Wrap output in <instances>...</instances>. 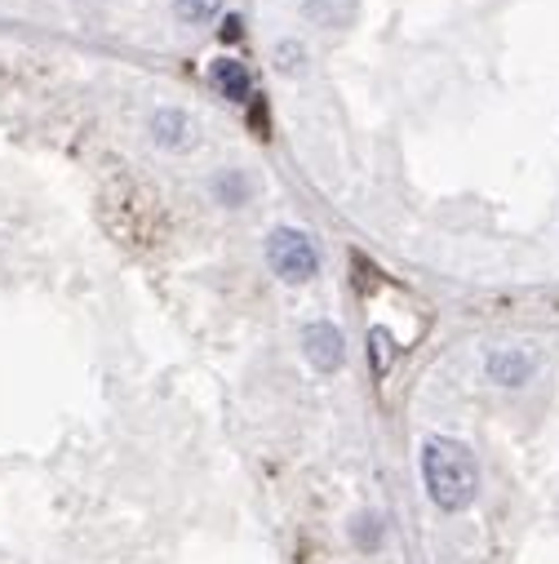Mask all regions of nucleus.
I'll return each instance as SVG.
<instances>
[{
  "label": "nucleus",
  "instance_id": "423d86ee",
  "mask_svg": "<svg viewBox=\"0 0 559 564\" xmlns=\"http://www.w3.org/2000/svg\"><path fill=\"white\" fill-rule=\"evenodd\" d=\"M152 133H156V143L161 148H174V152H187L191 143H196V124H191V116L187 111H156V120H152Z\"/></svg>",
  "mask_w": 559,
  "mask_h": 564
},
{
  "label": "nucleus",
  "instance_id": "7ed1b4c3",
  "mask_svg": "<svg viewBox=\"0 0 559 564\" xmlns=\"http://www.w3.org/2000/svg\"><path fill=\"white\" fill-rule=\"evenodd\" d=\"M303 356H307V365H311L316 373H338L342 360H347V343H342L338 325H329V321L307 325V334H303Z\"/></svg>",
  "mask_w": 559,
  "mask_h": 564
},
{
  "label": "nucleus",
  "instance_id": "6e6552de",
  "mask_svg": "<svg viewBox=\"0 0 559 564\" xmlns=\"http://www.w3.org/2000/svg\"><path fill=\"white\" fill-rule=\"evenodd\" d=\"M222 6H227V0H174V14L187 28H209L222 14Z\"/></svg>",
  "mask_w": 559,
  "mask_h": 564
},
{
  "label": "nucleus",
  "instance_id": "20e7f679",
  "mask_svg": "<svg viewBox=\"0 0 559 564\" xmlns=\"http://www.w3.org/2000/svg\"><path fill=\"white\" fill-rule=\"evenodd\" d=\"M209 85H213L222 98H231V102L253 98V76H249V67H244L240 58H213V63H209Z\"/></svg>",
  "mask_w": 559,
  "mask_h": 564
},
{
  "label": "nucleus",
  "instance_id": "f03ea898",
  "mask_svg": "<svg viewBox=\"0 0 559 564\" xmlns=\"http://www.w3.org/2000/svg\"><path fill=\"white\" fill-rule=\"evenodd\" d=\"M266 262H271V271L280 280H289V285H307V280H316V271H320V249L298 227H275L266 236Z\"/></svg>",
  "mask_w": 559,
  "mask_h": 564
},
{
  "label": "nucleus",
  "instance_id": "0eeeda50",
  "mask_svg": "<svg viewBox=\"0 0 559 564\" xmlns=\"http://www.w3.org/2000/svg\"><path fill=\"white\" fill-rule=\"evenodd\" d=\"M528 373H533V356L528 351L506 347V351L489 356V378L502 382V387H519V382H528Z\"/></svg>",
  "mask_w": 559,
  "mask_h": 564
},
{
  "label": "nucleus",
  "instance_id": "1a4fd4ad",
  "mask_svg": "<svg viewBox=\"0 0 559 564\" xmlns=\"http://www.w3.org/2000/svg\"><path fill=\"white\" fill-rule=\"evenodd\" d=\"M369 351H373V373L386 378V373H391V360H395V347H391L386 329H373V334H369Z\"/></svg>",
  "mask_w": 559,
  "mask_h": 564
},
{
  "label": "nucleus",
  "instance_id": "39448f33",
  "mask_svg": "<svg viewBox=\"0 0 559 564\" xmlns=\"http://www.w3.org/2000/svg\"><path fill=\"white\" fill-rule=\"evenodd\" d=\"M298 10L307 23L316 28H351L355 23V10H360V0H298Z\"/></svg>",
  "mask_w": 559,
  "mask_h": 564
},
{
  "label": "nucleus",
  "instance_id": "f257e3e1",
  "mask_svg": "<svg viewBox=\"0 0 559 564\" xmlns=\"http://www.w3.org/2000/svg\"><path fill=\"white\" fill-rule=\"evenodd\" d=\"M423 480L440 511H467L480 494V463L462 441L427 436L423 441Z\"/></svg>",
  "mask_w": 559,
  "mask_h": 564
},
{
  "label": "nucleus",
  "instance_id": "9d476101",
  "mask_svg": "<svg viewBox=\"0 0 559 564\" xmlns=\"http://www.w3.org/2000/svg\"><path fill=\"white\" fill-rule=\"evenodd\" d=\"M351 533H355V542H360L364 551H373V546L382 542V524H377V516H360V520L351 524Z\"/></svg>",
  "mask_w": 559,
  "mask_h": 564
}]
</instances>
